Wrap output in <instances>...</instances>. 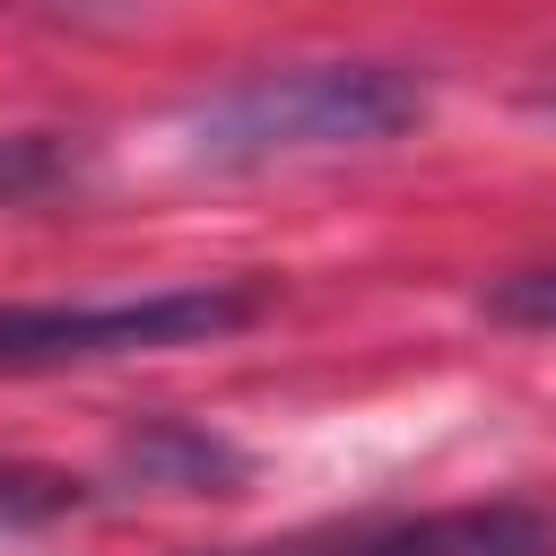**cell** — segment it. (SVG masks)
<instances>
[{
  "instance_id": "cell-3",
  "label": "cell",
  "mask_w": 556,
  "mask_h": 556,
  "mask_svg": "<svg viewBox=\"0 0 556 556\" xmlns=\"http://www.w3.org/2000/svg\"><path fill=\"white\" fill-rule=\"evenodd\" d=\"M269 556H556V521L530 504H452V513H400L356 521L330 539H295Z\"/></svg>"
},
{
  "instance_id": "cell-5",
  "label": "cell",
  "mask_w": 556,
  "mask_h": 556,
  "mask_svg": "<svg viewBox=\"0 0 556 556\" xmlns=\"http://www.w3.org/2000/svg\"><path fill=\"white\" fill-rule=\"evenodd\" d=\"M87 174V148L61 139V130H9L0 139V208H26V200H52Z\"/></svg>"
},
{
  "instance_id": "cell-1",
  "label": "cell",
  "mask_w": 556,
  "mask_h": 556,
  "mask_svg": "<svg viewBox=\"0 0 556 556\" xmlns=\"http://www.w3.org/2000/svg\"><path fill=\"white\" fill-rule=\"evenodd\" d=\"M426 122V78L400 61H295L261 70L191 113V148L208 165H295V156H348L391 148Z\"/></svg>"
},
{
  "instance_id": "cell-2",
  "label": "cell",
  "mask_w": 556,
  "mask_h": 556,
  "mask_svg": "<svg viewBox=\"0 0 556 556\" xmlns=\"http://www.w3.org/2000/svg\"><path fill=\"white\" fill-rule=\"evenodd\" d=\"M261 313H269V287L252 278H200V287H156V295H113V304H0V374L200 348V339L252 330Z\"/></svg>"
},
{
  "instance_id": "cell-4",
  "label": "cell",
  "mask_w": 556,
  "mask_h": 556,
  "mask_svg": "<svg viewBox=\"0 0 556 556\" xmlns=\"http://www.w3.org/2000/svg\"><path fill=\"white\" fill-rule=\"evenodd\" d=\"M130 478L139 486H174V495H226L243 478V452L208 426H182V417H156L139 443H130Z\"/></svg>"
},
{
  "instance_id": "cell-7",
  "label": "cell",
  "mask_w": 556,
  "mask_h": 556,
  "mask_svg": "<svg viewBox=\"0 0 556 556\" xmlns=\"http://www.w3.org/2000/svg\"><path fill=\"white\" fill-rule=\"evenodd\" d=\"M486 321H504V330H556V261L495 278L486 287Z\"/></svg>"
},
{
  "instance_id": "cell-6",
  "label": "cell",
  "mask_w": 556,
  "mask_h": 556,
  "mask_svg": "<svg viewBox=\"0 0 556 556\" xmlns=\"http://www.w3.org/2000/svg\"><path fill=\"white\" fill-rule=\"evenodd\" d=\"M87 513V486L61 469H0V521H61Z\"/></svg>"
}]
</instances>
